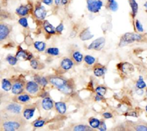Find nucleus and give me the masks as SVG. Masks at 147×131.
Here are the masks:
<instances>
[{
    "label": "nucleus",
    "instance_id": "nucleus-36",
    "mask_svg": "<svg viewBox=\"0 0 147 131\" xmlns=\"http://www.w3.org/2000/svg\"><path fill=\"white\" fill-rule=\"evenodd\" d=\"M107 91H108V89H107V87H105V86H97V87H95V89H94V92L96 93L97 95L102 96V97L106 94Z\"/></svg>",
    "mask_w": 147,
    "mask_h": 131
},
{
    "label": "nucleus",
    "instance_id": "nucleus-45",
    "mask_svg": "<svg viewBox=\"0 0 147 131\" xmlns=\"http://www.w3.org/2000/svg\"><path fill=\"white\" fill-rule=\"evenodd\" d=\"M50 96V93H49V92H47V91H42L41 90V92L40 93V94H39V97L40 98H46V97H49Z\"/></svg>",
    "mask_w": 147,
    "mask_h": 131
},
{
    "label": "nucleus",
    "instance_id": "nucleus-33",
    "mask_svg": "<svg viewBox=\"0 0 147 131\" xmlns=\"http://www.w3.org/2000/svg\"><path fill=\"white\" fill-rule=\"evenodd\" d=\"M83 61L87 64L88 66H94L97 62V59L96 57H94L93 55H84V60Z\"/></svg>",
    "mask_w": 147,
    "mask_h": 131
},
{
    "label": "nucleus",
    "instance_id": "nucleus-13",
    "mask_svg": "<svg viewBox=\"0 0 147 131\" xmlns=\"http://www.w3.org/2000/svg\"><path fill=\"white\" fill-rule=\"evenodd\" d=\"M14 13L19 18L20 17H28L30 14H31L32 10L26 3V4H20V6H18Z\"/></svg>",
    "mask_w": 147,
    "mask_h": 131
},
{
    "label": "nucleus",
    "instance_id": "nucleus-53",
    "mask_svg": "<svg viewBox=\"0 0 147 131\" xmlns=\"http://www.w3.org/2000/svg\"><path fill=\"white\" fill-rule=\"evenodd\" d=\"M146 113H147V105L146 106Z\"/></svg>",
    "mask_w": 147,
    "mask_h": 131
},
{
    "label": "nucleus",
    "instance_id": "nucleus-24",
    "mask_svg": "<svg viewBox=\"0 0 147 131\" xmlns=\"http://www.w3.org/2000/svg\"><path fill=\"white\" fill-rule=\"evenodd\" d=\"M33 47L37 52H45V50L47 49V45L45 41H34L33 43Z\"/></svg>",
    "mask_w": 147,
    "mask_h": 131
},
{
    "label": "nucleus",
    "instance_id": "nucleus-25",
    "mask_svg": "<svg viewBox=\"0 0 147 131\" xmlns=\"http://www.w3.org/2000/svg\"><path fill=\"white\" fill-rule=\"evenodd\" d=\"M57 90H59L61 93H62L65 94V95H71V94H72L73 92H74V87H73V86L68 82L67 84H65L64 86H62L61 87L58 88Z\"/></svg>",
    "mask_w": 147,
    "mask_h": 131
},
{
    "label": "nucleus",
    "instance_id": "nucleus-26",
    "mask_svg": "<svg viewBox=\"0 0 147 131\" xmlns=\"http://www.w3.org/2000/svg\"><path fill=\"white\" fill-rule=\"evenodd\" d=\"M129 6H130V9H131V16L133 19L136 18V16L137 15V13L139 10V5L138 3L136 2V0H128Z\"/></svg>",
    "mask_w": 147,
    "mask_h": 131
},
{
    "label": "nucleus",
    "instance_id": "nucleus-27",
    "mask_svg": "<svg viewBox=\"0 0 147 131\" xmlns=\"http://www.w3.org/2000/svg\"><path fill=\"white\" fill-rule=\"evenodd\" d=\"M45 53L49 56H58L60 55V49L56 46H51V47H47V49L45 50Z\"/></svg>",
    "mask_w": 147,
    "mask_h": 131
},
{
    "label": "nucleus",
    "instance_id": "nucleus-50",
    "mask_svg": "<svg viewBox=\"0 0 147 131\" xmlns=\"http://www.w3.org/2000/svg\"><path fill=\"white\" fill-rule=\"evenodd\" d=\"M54 4L57 7H59L60 5H61V0H54Z\"/></svg>",
    "mask_w": 147,
    "mask_h": 131
},
{
    "label": "nucleus",
    "instance_id": "nucleus-49",
    "mask_svg": "<svg viewBox=\"0 0 147 131\" xmlns=\"http://www.w3.org/2000/svg\"><path fill=\"white\" fill-rule=\"evenodd\" d=\"M69 2H70V0H61V6H63V7L67 6Z\"/></svg>",
    "mask_w": 147,
    "mask_h": 131
},
{
    "label": "nucleus",
    "instance_id": "nucleus-3",
    "mask_svg": "<svg viewBox=\"0 0 147 131\" xmlns=\"http://www.w3.org/2000/svg\"><path fill=\"white\" fill-rule=\"evenodd\" d=\"M24 125V121L20 119L8 120L2 122V128L5 131H15L20 130Z\"/></svg>",
    "mask_w": 147,
    "mask_h": 131
},
{
    "label": "nucleus",
    "instance_id": "nucleus-46",
    "mask_svg": "<svg viewBox=\"0 0 147 131\" xmlns=\"http://www.w3.org/2000/svg\"><path fill=\"white\" fill-rule=\"evenodd\" d=\"M126 116H131V117H135V118H137L138 117V114H137V113L136 112H128V113H126V114H125Z\"/></svg>",
    "mask_w": 147,
    "mask_h": 131
},
{
    "label": "nucleus",
    "instance_id": "nucleus-42",
    "mask_svg": "<svg viewBox=\"0 0 147 131\" xmlns=\"http://www.w3.org/2000/svg\"><path fill=\"white\" fill-rule=\"evenodd\" d=\"M102 116L104 120H109V119L113 118V115L112 114V113H110V112H104V113H102Z\"/></svg>",
    "mask_w": 147,
    "mask_h": 131
},
{
    "label": "nucleus",
    "instance_id": "nucleus-15",
    "mask_svg": "<svg viewBox=\"0 0 147 131\" xmlns=\"http://www.w3.org/2000/svg\"><path fill=\"white\" fill-rule=\"evenodd\" d=\"M74 65H75V62L71 57H64L61 59L60 62V68L63 72H68L73 68Z\"/></svg>",
    "mask_w": 147,
    "mask_h": 131
},
{
    "label": "nucleus",
    "instance_id": "nucleus-37",
    "mask_svg": "<svg viewBox=\"0 0 147 131\" xmlns=\"http://www.w3.org/2000/svg\"><path fill=\"white\" fill-rule=\"evenodd\" d=\"M74 131H90L92 129L90 126H88L86 124H77L72 129Z\"/></svg>",
    "mask_w": 147,
    "mask_h": 131
},
{
    "label": "nucleus",
    "instance_id": "nucleus-32",
    "mask_svg": "<svg viewBox=\"0 0 147 131\" xmlns=\"http://www.w3.org/2000/svg\"><path fill=\"white\" fill-rule=\"evenodd\" d=\"M101 124V120H99L97 118H90L88 120V124L92 130H95V129H98L99 128V125Z\"/></svg>",
    "mask_w": 147,
    "mask_h": 131
},
{
    "label": "nucleus",
    "instance_id": "nucleus-44",
    "mask_svg": "<svg viewBox=\"0 0 147 131\" xmlns=\"http://www.w3.org/2000/svg\"><path fill=\"white\" fill-rule=\"evenodd\" d=\"M40 2H41L45 6H49V7L52 6L53 3H54V0H41Z\"/></svg>",
    "mask_w": 147,
    "mask_h": 131
},
{
    "label": "nucleus",
    "instance_id": "nucleus-47",
    "mask_svg": "<svg viewBox=\"0 0 147 131\" xmlns=\"http://www.w3.org/2000/svg\"><path fill=\"white\" fill-rule=\"evenodd\" d=\"M94 99H95V101H96V102H101V101H102V100H103V97H102V96H99V95H97V94H96V96H95Z\"/></svg>",
    "mask_w": 147,
    "mask_h": 131
},
{
    "label": "nucleus",
    "instance_id": "nucleus-18",
    "mask_svg": "<svg viewBox=\"0 0 147 131\" xmlns=\"http://www.w3.org/2000/svg\"><path fill=\"white\" fill-rule=\"evenodd\" d=\"M78 37L82 41H88L92 40L94 37V34L90 31V28L88 27V28L83 29L80 32V34H78Z\"/></svg>",
    "mask_w": 147,
    "mask_h": 131
},
{
    "label": "nucleus",
    "instance_id": "nucleus-30",
    "mask_svg": "<svg viewBox=\"0 0 147 131\" xmlns=\"http://www.w3.org/2000/svg\"><path fill=\"white\" fill-rule=\"evenodd\" d=\"M30 65L31 66V68L33 70H35V71H38V70H40L44 67V65L41 64V62L36 59V58H33L30 61Z\"/></svg>",
    "mask_w": 147,
    "mask_h": 131
},
{
    "label": "nucleus",
    "instance_id": "nucleus-11",
    "mask_svg": "<svg viewBox=\"0 0 147 131\" xmlns=\"http://www.w3.org/2000/svg\"><path fill=\"white\" fill-rule=\"evenodd\" d=\"M11 31L12 28L9 24L1 22V24H0V41H1V42L8 40V38L9 37V35L11 34Z\"/></svg>",
    "mask_w": 147,
    "mask_h": 131
},
{
    "label": "nucleus",
    "instance_id": "nucleus-34",
    "mask_svg": "<svg viewBox=\"0 0 147 131\" xmlns=\"http://www.w3.org/2000/svg\"><path fill=\"white\" fill-rule=\"evenodd\" d=\"M18 24L24 28V29H30V24H29V20H28V17H20L18 20Z\"/></svg>",
    "mask_w": 147,
    "mask_h": 131
},
{
    "label": "nucleus",
    "instance_id": "nucleus-22",
    "mask_svg": "<svg viewBox=\"0 0 147 131\" xmlns=\"http://www.w3.org/2000/svg\"><path fill=\"white\" fill-rule=\"evenodd\" d=\"M107 71H108L107 67H105L104 66L100 65V64H95L94 67H93V74L97 77L103 76L106 74Z\"/></svg>",
    "mask_w": 147,
    "mask_h": 131
},
{
    "label": "nucleus",
    "instance_id": "nucleus-8",
    "mask_svg": "<svg viewBox=\"0 0 147 131\" xmlns=\"http://www.w3.org/2000/svg\"><path fill=\"white\" fill-rule=\"evenodd\" d=\"M15 55L19 61H30L34 58V55L32 52L28 51L27 50L22 48V46H20V45L18 46V50L16 51Z\"/></svg>",
    "mask_w": 147,
    "mask_h": 131
},
{
    "label": "nucleus",
    "instance_id": "nucleus-52",
    "mask_svg": "<svg viewBox=\"0 0 147 131\" xmlns=\"http://www.w3.org/2000/svg\"><path fill=\"white\" fill-rule=\"evenodd\" d=\"M144 8H145V9L147 12V1H146V3H144Z\"/></svg>",
    "mask_w": 147,
    "mask_h": 131
},
{
    "label": "nucleus",
    "instance_id": "nucleus-17",
    "mask_svg": "<svg viewBox=\"0 0 147 131\" xmlns=\"http://www.w3.org/2000/svg\"><path fill=\"white\" fill-rule=\"evenodd\" d=\"M41 108L45 111H51L52 109L55 108V102L52 98L49 97L42 98L41 103H40Z\"/></svg>",
    "mask_w": 147,
    "mask_h": 131
},
{
    "label": "nucleus",
    "instance_id": "nucleus-20",
    "mask_svg": "<svg viewBox=\"0 0 147 131\" xmlns=\"http://www.w3.org/2000/svg\"><path fill=\"white\" fill-rule=\"evenodd\" d=\"M33 80L35 81L38 84H40V87H42V88H45V87L50 84L49 78H47L46 76L38 75V74L34 75V76H33Z\"/></svg>",
    "mask_w": 147,
    "mask_h": 131
},
{
    "label": "nucleus",
    "instance_id": "nucleus-2",
    "mask_svg": "<svg viewBox=\"0 0 147 131\" xmlns=\"http://www.w3.org/2000/svg\"><path fill=\"white\" fill-rule=\"evenodd\" d=\"M31 14L33 15L35 20L39 22H43L45 20L47 14H48V11L46 9L45 6L40 2H38L34 4V9L32 11Z\"/></svg>",
    "mask_w": 147,
    "mask_h": 131
},
{
    "label": "nucleus",
    "instance_id": "nucleus-40",
    "mask_svg": "<svg viewBox=\"0 0 147 131\" xmlns=\"http://www.w3.org/2000/svg\"><path fill=\"white\" fill-rule=\"evenodd\" d=\"M65 30V25L63 24V23H60L57 26H56V31L57 34H61Z\"/></svg>",
    "mask_w": 147,
    "mask_h": 131
},
{
    "label": "nucleus",
    "instance_id": "nucleus-39",
    "mask_svg": "<svg viewBox=\"0 0 147 131\" xmlns=\"http://www.w3.org/2000/svg\"><path fill=\"white\" fill-rule=\"evenodd\" d=\"M134 25H135V29H136V32L144 33V27H143V24H141V22L139 20H135L134 22Z\"/></svg>",
    "mask_w": 147,
    "mask_h": 131
},
{
    "label": "nucleus",
    "instance_id": "nucleus-19",
    "mask_svg": "<svg viewBox=\"0 0 147 131\" xmlns=\"http://www.w3.org/2000/svg\"><path fill=\"white\" fill-rule=\"evenodd\" d=\"M55 110L57 111V113L60 115H64L67 111V103L62 102V101H58L55 102Z\"/></svg>",
    "mask_w": 147,
    "mask_h": 131
},
{
    "label": "nucleus",
    "instance_id": "nucleus-1",
    "mask_svg": "<svg viewBox=\"0 0 147 131\" xmlns=\"http://www.w3.org/2000/svg\"><path fill=\"white\" fill-rule=\"evenodd\" d=\"M144 41V35L138 32H128L124 34L119 40L118 46L119 47H125L130 44L135 42H140Z\"/></svg>",
    "mask_w": 147,
    "mask_h": 131
},
{
    "label": "nucleus",
    "instance_id": "nucleus-6",
    "mask_svg": "<svg viewBox=\"0 0 147 131\" xmlns=\"http://www.w3.org/2000/svg\"><path fill=\"white\" fill-rule=\"evenodd\" d=\"M25 82L22 79H16L15 81H13V86H12V93L14 96H18L20 94L23 93L25 90Z\"/></svg>",
    "mask_w": 147,
    "mask_h": 131
},
{
    "label": "nucleus",
    "instance_id": "nucleus-12",
    "mask_svg": "<svg viewBox=\"0 0 147 131\" xmlns=\"http://www.w3.org/2000/svg\"><path fill=\"white\" fill-rule=\"evenodd\" d=\"M35 111H36V105H34V104H28L27 106H25L23 109L22 111V115L24 120H31L34 116Z\"/></svg>",
    "mask_w": 147,
    "mask_h": 131
},
{
    "label": "nucleus",
    "instance_id": "nucleus-10",
    "mask_svg": "<svg viewBox=\"0 0 147 131\" xmlns=\"http://www.w3.org/2000/svg\"><path fill=\"white\" fill-rule=\"evenodd\" d=\"M48 78H49L50 84L51 86L56 87L57 89L64 86L65 84H67L69 82V81H67V79H66L65 77L60 76H50Z\"/></svg>",
    "mask_w": 147,
    "mask_h": 131
},
{
    "label": "nucleus",
    "instance_id": "nucleus-4",
    "mask_svg": "<svg viewBox=\"0 0 147 131\" xmlns=\"http://www.w3.org/2000/svg\"><path fill=\"white\" fill-rule=\"evenodd\" d=\"M87 2V9L91 14L99 13L102 8L104 6L102 0H86Z\"/></svg>",
    "mask_w": 147,
    "mask_h": 131
},
{
    "label": "nucleus",
    "instance_id": "nucleus-14",
    "mask_svg": "<svg viewBox=\"0 0 147 131\" xmlns=\"http://www.w3.org/2000/svg\"><path fill=\"white\" fill-rule=\"evenodd\" d=\"M41 28L43 30V31L47 34V35H55L57 34V31H56V27L47 20H45L43 22H41Z\"/></svg>",
    "mask_w": 147,
    "mask_h": 131
},
{
    "label": "nucleus",
    "instance_id": "nucleus-7",
    "mask_svg": "<svg viewBox=\"0 0 147 131\" xmlns=\"http://www.w3.org/2000/svg\"><path fill=\"white\" fill-rule=\"evenodd\" d=\"M106 43V40L104 37H98L96 40L92 41L87 47L88 50L89 51H102Z\"/></svg>",
    "mask_w": 147,
    "mask_h": 131
},
{
    "label": "nucleus",
    "instance_id": "nucleus-28",
    "mask_svg": "<svg viewBox=\"0 0 147 131\" xmlns=\"http://www.w3.org/2000/svg\"><path fill=\"white\" fill-rule=\"evenodd\" d=\"M106 9H108L111 12H116L119 9V4L116 2V0H107Z\"/></svg>",
    "mask_w": 147,
    "mask_h": 131
},
{
    "label": "nucleus",
    "instance_id": "nucleus-23",
    "mask_svg": "<svg viewBox=\"0 0 147 131\" xmlns=\"http://www.w3.org/2000/svg\"><path fill=\"white\" fill-rule=\"evenodd\" d=\"M32 99V97L30 94H29L28 93H23L21 94L16 96V101L19 102L21 104H28L29 103H30Z\"/></svg>",
    "mask_w": 147,
    "mask_h": 131
},
{
    "label": "nucleus",
    "instance_id": "nucleus-31",
    "mask_svg": "<svg viewBox=\"0 0 147 131\" xmlns=\"http://www.w3.org/2000/svg\"><path fill=\"white\" fill-rule=\"evenodd\" d=\"M5 61H6L9 65L12 66L17 65L18 61H19V60H18V58L16 57V55H13L12 54L7 55L6 57H5Z\"/></svg>",
    "mask_w": 147,
    "mask_h": 131
},
{
    "label": "nucleus",
    "instance_id": "nucleus-54",
    "mask_svg": "<svg viewBox=\"0 0 147 131\" xmlns=\"http://www.w3.org/2000/svg\"><path fill=\"white\" fill-rule=\"evenodd\" d=\"M146 98H147V89H146Z\"/></svg>",
    "mask_w": 147,
    "mask_h": 131
},
{
    "label": "nucleus",
    "instance_id": "nucleus-43",
    "mask_svg": "<svg viewBox=\"0 0 147 131\" xmlns=\"http://www.w3.org/2000/svg\"><path fill=\"white\" fill-rule=\"evenodd\" d=\"M98 130H100V131H106V130H107V124H106L105 121H103V120H101V124H100V125H99V128H98Z\"/></svg>",
    "mask_w": 147,
    "mask_h": 131
},
{
    "label": "nucleus",
    "instance_id": "nucleus-16",
    "mask_svg": "<svg viewBox=\"0 0 147 131\" xmlns=\"http://www.w3.org/2000/svg\"><path fill=\"white\" fill-rule=\"evenodd\" d=\"M118 69L125 75H130L135 72L134 66L129 62H121L118 64Z\"/></svg>",
    "mask_w": 147,
    "mask_h": 131
},
{
    "label": "nucleus",
    "instance_id": "nucleus-5",
    "mask_svg": "<svg viewBox=\"0 0 147 131\" xmlns=\"http://www.w3.org/2000/svg\"><path fill=\"white\" fill-rule=\"evenodd\" d=\"M41 88L42 87H40V85L38 84L34 80L27 81L25 83V91L31 96H36L40 94V93L42 90Z\"/></svg>",
    "mask_w": 147,
    "mask_h": 131
},
{
    "label": "nucleus",
    "instance_id": "nucleus-38",
    "mask_svg": "<svg viewBox=\"0 0 147 131\" xmlns=\"http://www.w3.org/2000/svg\"><path fill=\"white\" fill-rule=\"evenodd\" d=\"M136 87L138 89H145L146 87V83L145 82V81L143 80V76H139V80L136 82Z\"/></svg>",
    "mask_w": 147,
    "mask_h": 131
},
{
    "label": "nucleus",
    "instance_id": "nucleus-21",
    "mask_svg": "<svg viewBox=\"0 0 147 131\" xmlns=\"http://www.w3.org/2000/svg\"><path fill=\"white\" fill-rule=\"evenodd\" d=\"M71 58L76 64H81L84 60V55L78 50H74L71 52Z\"/></svg>",
    "mask_w": 147,
    "mask_h": 131
},
{
    "label": "nucleus",
    "instance_id": "nucleus-41",
    "mask_svg": "<svg viewBox=\"0 0 147 131\" xmlns=\"http://www.w3.org/2000/svg\"><path fill=\"white\" fill-rule=\"evenodd\" d=\"M134 128H135V130L137 131H147V126L144 124H137Z\"/></svg>",
    "mask_w": 147,
    "mask_h": 131
},
{
    "label": "nucleus",
    "instance_id": "nucleus-29",
    "mask_svg": "<svg viewBox=\"0 0 147 131\" xmlns=\"http://www.w3.org/2000/svg\"><path fill=\"white\" fill-rule=\"evenodd\" d=\"M12 86L13 83L10 80L7 79V78H3L1 82V87L4 92H9L12 90Z\"/></svg>",
    "mask_w": 147,
    "mask_h": 131
},
{
    "label": "nucleus",
    "instance_id": "nucleus-9",
    "mask_svg": "<svg viewBox=\"0 0 147 131\" xmlns=\"http://www.w3.org/2000/svg\"><path fill=\"white\" fill-rule=\"evenodd\" d=\"M5 111L13 115H20L23 111V107L21 103L16 101V102H13V103H9L8 105H6Z\"/></svg>",
    "mask_w": 147,
    "mask_h": 131
},
{
    "label": "nucleus",
    "instance_id": "nucleus-51",
    "mask_svg": "<svg viewBox=\"0 0 147 131\" xmlns=\"http://www.w3.org/2000/svg\"><path fill=\"white\" fill-rule=\"evenodd\" d=\"M76 35H77V31H75V30H72V31L71 32L70 37H71V38H74V37H76Z\"/></svg>",
    "mask_w": 147,
    "mask_h": 131
},
{
    "label": "nucleus",
    "instance_id": "nucleus-35",
    "mask_svg": "<svg viewBox=\"0 0 147 131\" xmlns=\"http://www.w3.org/2000/svg\"><path fill=\"white\" fill-rule=\"evenodd\" d=\"M46 120L45 119H38V120H34L32 123V126L35 129H39V128H42L45 125Z\"/></svg>",
    "mask_w": 147,
    "mask_h": 131
},
{
    "label": "nucleus",
    "instance_id": "nucleus-48",
    "mask_svg": "<svg viewBox=\"0 0 147 131\" xmlns=\"http://www.w3.org/2000/svg\"><path fill=\"white\" fill-rule=\"evenodd\" d=\"M143 90L144 89H138V88H136V93L138 95H140V96H142L144 94V91Z\"/></svg>",
    "mask_w": 147,
    "mask_h": 131
}]
</instances>
